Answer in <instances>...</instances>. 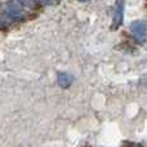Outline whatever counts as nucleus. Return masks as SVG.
I'll list each match as a JSON object with an SVG mask.
<instances>
[{
    "label": "nucleus",
    "mask_w": 147,
    "mask_h": 147,
    "mask_svg": "<svg viewBox=\"0 0 147 147\" xmlns=\"http://www.w3.org/2000/svg\"><path fill=\"white\" fill-rule=\"evenodd\" d=\"M57 81H58V85L61 86V88L67 89L71 86V84L74 81V76L67 72H59L58 78H57Z\"/></svg>",
    "instance_id": "7ed1b4c3"
},
{
    "label": "nucleus",
    "mask_w": 147,
    "mask_h": 147,
    "mask_svg": "<svg viewBox=\"0 0 147 147\" xmlns=\"http://www.w3.org/2000/svg\"><path fill=\"white\" fill-rule=\"evenodd\" d=\"M124 9H125V0H116L114 5V14H112V28L116 30L123 25L124 21Z\"/></svg>",
    "instance_id": "f03ea898"
},
{
    "label": "nucleus",
    "mask_w": 147,
    "mask_h": 147,
    "mask_svg": "<svg viewBox=\"0 0 147 147\" xmlns=\"http://www.w3.org/2000/svg\"><path fill=\"white\" fill-rule=\"evenodd\" d=\"M130 32L137 43H145L147 39V25L145 21H133L130 23Z\"/></svg>",
    "instance_id": "f257e3e1"
},
{
    "label": "nucleus",
    "mask_w": 147,
    "mask_h": 147,
    "mask_svg": "<svg viewBox=\"0 0 147 147\" xmlns=\"http://www.w3.org/2000/svg\"><path fill=\"white\" fill-rule=\"evenodd\" d=\"M79 1H83V3H85V1H90V0H79Z\"/></svg>",
    "instance_id": "20e7f679"
}]
</instances>
